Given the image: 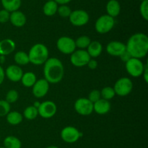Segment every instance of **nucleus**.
<instances>
[{"instance_id":"2eb2a0df","label":"nucleus","mask_w":148,"mask_h":148,"mask_svg":"<svg viewBox=\"0 0 148 148\" xmlns=\"http://www.w3.org/2000/svg\"><path fill=\"white\" fill-rule=\"evenodd\" d=\"M126 51L125 44L119 41H112L106 46V52L108 55L114 57H119Z\"/></svg>"},{"instance_id":"a18cd8bd","label":"nucleus","mask_w":148,"mask_h":148,"mask_svg":"<svg viewBox=\"0 0 148 148\" xmlns=\"http://www.w3.org/2000/svg\"><path fill=\"white\" fill-rule=\"evenodd\" d=\"M0 148H5V147H1Z\"/></svg>"},{"instance_id":"58836bf2","label":"nucleus","mask_w":148,"mask_h":148,"mask_svg":"<svg viewBox=\"0 0 148 148\" xmlns=\"http://www.w3.org/2000/svg\"><path fill=\"white\" fill-rule=\"evenodd\" d=\"M4 78H5V73L2 67L0 65V85L4 82Z\"/></svg>"},{"instance_id":"f3484780","label":"nucleus","mask_w":148,"mask_h":148,"mask_svg":"<svg viewBox=\"0 0 148 148\" xmlns=\"http://www.w3.org/2000/svg\"><path fill=\"white\" fill-rule=\"evenodd\" d=\"M15 42L11 39H4L0 41V55L7 56L15 50Z\"/></svg>"},{"instance_id":"cd10ccee","label":"nucleus","mask_w":148,"mask_h":148,"mask_svg":"<svg viewBox=\"0 0 148 148\" xmlns=\"http://www.w3.org/2000/svg\"><path fill=\"white\" fill-rule=\"evenodd\" d=\"M23 115L27 120H33L38 115V109L33 105L28 106L24 110Z\"/></svg>"},{"instance_id":"f03ea898","label":"nucleus","mask_w":148,"mask_h":148,"mask_svg":"<svg viewBox=\"0 0 148 148\" xmlns=\"http://www.w3.org/2000/svg\"><path fill=\"white\" fill-rule=\"evenodd\" d=\"M43 65L44 78L49 84H58L62 81L64 75V68L60 59L49 57Z\"/></svg>"},{"instance_id":"a19ab883","label":"nucleus","mask_w":148,"mask_h":148,"mask_svg":"<svg viewBox=\"0 0 148 148\" xmlns=\"http://www.w3.org/2000/svg\"><path fill=\"white\" fill-rule=\"evenodd\" d=\"M5 61V56L0 55V63H4Z\"/></svg>"},{"instance_id":"2f4dec72","label":"nucleus","mask_w":148,"mask_h":148,"mask_svg":"<svg viewBox=\"0 0 148 148\" xmlns=\"http://www.w3.org/2000/svg\"><path fill=\"white\" fill-rule=\"evenodd\" d=\"M11 106L6 100H0V117L6 116L10 112Z\"/></svg>"},{"instance_id":"f704fd0d","label":"nucleus","mask_w":148,"mask_h":148,"mask_svg":"<svg viewBox=\"0 0 148 148\" xmlns=\"http://www.w3.org/2000/svg\"><path fill=\"white\" fill-rule=\"evenodd\" d=\"M10 12L7 10H0V23H6L10 20Z\"/></svg>"},{"instance_id":"dca6fc26","label":"nucleus","mask_w":148,"mask_h":148,"mask_svg":"<svg viewBox=\"0 0 148 148\" xmlns=\"http://www.w3.org/2000/svg\"><path fill=\"white\" fill-rule=\"evenodd\" d=\"M10 21L14 26L17 28L23 27L27 22V17L23 12L20 10L10 12Z\"/></svg>"},{"instance_id":"49530a36","label":"nucleus","mask_w":148,"mask_h":148,"mask_svg":"<svg viewBox=\"0 0 148 148\" xmlns=\"http://www.w3.org/2000/svg\"><path fill=\"white\" fill-rule=\"evenodd\" d=\"M47 1H53V0H47Z\"/></svg>"},{"instance_id":"412c9836","label":"nucleus","mask_w":148,"mask_h":148,"mask_svg":"<svg viewBox=\"0 0 148 148\" xmlns=\"http://www.w3.org/2000/svg\"><path fill=\"white\" fill-rule=\"evenodd\" d=\"M1 3L4 10L10 12L19 10L22 4V0H1Z\"/></svg>"},{"instance_id":"c03bdc74","label":"nucleus","mask_w":148,"mask_h":148,"mask_svg":"<svg viewBox=\"0 0 148 148\" xmlns=\"http://www.w3.org/2000/svg\"><path fill=\"white\" fill-rule=\"evenodd\" d=\"M138 1H144V0H138Z\"/></svg>"},{"instance_id":"ea45409f","label":"nucleus","mask_w":148,"mask_h":148,"mask_svg":"<svg viewBox=\"0 0 148 148\" xmlns=\"http://www.w3.org/2000/svg\"><path fill=\"white\" fill-rule=\"evenodd\" d=\"M53 1H56L58 4L62 5V4H67L68 3L70 2L72 0H53Z\"/></svg>"},{"instance_id":"f8f14e48","label":"nucleus","mask_w":148,"mask_h":148,"mask_svg":"<svg viewBox=\"0 0 148 148\" xmlns=\"http://www.w3.org/2000/svg\"><path fill=\"white\" fill-rule=\"evenodd\" d=\"M71 24L75 26H83L89 22V14L85 10H75L72 11L69 17Z\"/></svg>"},{"instance_id":"6ab92c4d","label":"nucleus","mask_w":148,"mask_h":148,"mask_svg":"<svg viewBox=\"0 0 148 148\" xmlns=\"http://www.w3.org/2000/svg\"><path fill=\"white\" fill-rule=\"evenodd\" d=\"M106 9L107 15L114 18L120 14L121 4L118 0H109L107 2Z\"/></svg>"},{"instance_id":"7c9ffc66","label":"nucleus","mask_w":148,"mask_h":148,"mask_svg":"<svg viewBox=\"0 0 148 148\" xmlns=\"http://www.w3.org/2000/svg\"><path fill=\"white\" fill-rule=\"evenodd\" d=\"M19 94L17 90L11 89L8 91V92L6 94L5 100L10 104H12V103H14L15 102H17Z\"/></svg>"},{"instance_id":"9d476101","label":"nucleus","mask_w":148,"mask_h":148,"mask_svg":"<svg viewBox=\"0 0 148 148\" xmlns=\"http://www.w3.org/2000/svg\"><path fill=\"white\" fill-rule=\"evenodd\" d=\"M38 115L43 118H51L56 115L57 106L56 103L51 100H46L40 104L38 108Z\"/></svg>"},{"instance_id":"20e7f679","label":"nucleus","mask_w":148,"mask_h":148,"mask_svg":"<svg viewBox=\"0 0 148 148\" xmlns=\"http://www.w3.org/2000/svg\"><path fill=\"white\" fill-rule=\"evenodd\" d=\"M115 20L108 15H103L97 19L95 23V30L100 34H105L111 31L114 27Z\"/></svg>"},{"instance_id":"393cba45","label":"nucleus","mask_w":148,"mask_h":148,"mask_svg":"<svg viewBox=\"0 0 148 148\" xmlns=\"http://www.w3.org/2000/svg\"><path fill=\"white\" fill-rule=\"evenodd\" d=\"M4 147L21 148L22 142L20 139L14 136H7L4 140Z\"/></svg>"},{"instance_id":"4be33fe9","label":"nucleus","mask_w":148,"mask_h":148,"mask_svg":"<svg viewBox=\"0 0 148 148\" xmlns=\"http://www.w3.org/2000/svg\"><path fill=\"white\" fill-rule=\"evenodd\" d=\"M20 81L25 87L30 88L34 85L36 81H37V78L34 73L29 71V72L23 73V75Z\"/></svg>"},{"instance_id":"473e14b6","label":"nucleus","mask_w":148,"mask_h":148,"mask_svg":"<svg viewBox=\"0 0 148 148\" xmlns=\"http://www.w3.org/2000/svg\"><path fill=\"white\" fill-rule=\"evenodd\" d=\"M140 12L145 20H148V0L141 1L140 6Z\"/></svg>"},{"instance_id":"72a5a7b5","label":"nucleus","mask_w":148,"mask_h":148,"mask_svg":"<svg viewBox=\"0 0 148 148\" xmlns=\"http://www.w3.org/2000/svg\"><path fill=\"white\" fill-rule=\"evenodd\" d=\"M88 100L90 102H92V103L95 102L98 100H99L100 99H101V91L98 89H93L88 94Z\"/></svg>"},{"instance_id":"1a4fd4ad","label":"nucleus","mask_w":148,"mask_h":148,"mask_svg":"<svg viewBox=\"0 0 148 148\" xmlns=\"http://www.w3.org/2000/svg\"><path fill=\"white\" fill-rule=\"evenodd\" d=\"M91 57L85 49H77L72 52L70 55V62L74 66L83 67L87 65Z\"/></svg>"},{"instance_id":"6e6552de","label":"nucleus","mask_w":148,"mask_h":148,"mask_svg":"<svg viewBox=\"0 0 148 148\" xmlns=\"http://www.w3.org/2000/svg\"><path fill=\"white\" fill-rule=\"evenodd\" d=\"M74 107L78 114L83 116L90 115L93 112V103L85 97L77 99L75 101Z\"/></svg>"},{"instance_id":"0eeeda50","label":"nucleus","mask_w":148,"mask_h":148,"mask_svg":"<svg viewBox=\"0 0 148 148\" xmlns=\"http://www.w3.org/2000/svg\"><path fill=\"white\" fill-rule=\"evenodd\" d=\"M56 47L59 51L64 55H71L76 50L75 41L69 36H62L56 41Z\"/></svg>"},{"instance_id":"bb28decb","label":"nucleus","mask_w":148,"mask_h":148,"mask_svg":"<svg viewBox=\"0 0 148 148\" xmlns=\"http://www.w3.org/2000/svg\"><path fill=\"white\" fill-rule=\"evenodd\" d=\"M75 41L76 48H78L79 49H85L90 44L91 39L88 36H81L78 37Z\"/></svg>"},{"instance_id":"79ce46f5","label":"nucleus","mask_w":148,"mask_h":148,"mask_svg":"<svg viewBox=\"0 0 148 148\" xmlns=\"http://www.w3.org/2000/svg\"><path fill=\"white\" fill-rule=\"evenodd\" d=\"M40 102H35V103H34V104H33V106H34L35 107H36V108H38V107H39V105H40Z\"/></svg>"},{"instance_id":"9b49d317","label":"nucleus","mask_w":148,"mask_h":148,"mask_svg":"<svg viewBox=\"0 0 148 148\" xmlns=\"http://www.w3.org/2000/svg\"><path fill=\"white\" fill-rule=\"evenodd\" d=\"M82 133L77 128L68 126L64 128L61 131V138L66 143H75L82 136Z\"/></svg>"},{"instance_id":"e433bc0d","label":"nucleus","mask_w":148,"mask_h":148,"mask_svg":"<svg viewBox=\"0 0 148 148\" xmlns=\"http://www.w3.org/2000/svg\"><path fill=\"white\" fill-rule=\"evenodd\" d=\"M119 57H120V58H121V60H122L124 62H127V61H128L129 59L132 57L131 55H130V53H129L127 50H126L125 52H123V53L121 54Z\"/></svg>"},{"instance_id":"f257e3e1","label":"nucleus","mask_w":148,"mask_h":148,"mask_svg":"<svg viewBox=\"0 0 148 148\" xmlns=\"http://www.w3.org/2000/svg\"><path fill=\"white\" fill-rule=\"evenodd\" d=\"M126 50L132 57L142 59L148 53V37L143 33L132 35L126 44Z\"/></svg>"},{"instance_id":"c9c22d12","label":"nucleus","mask_w":148,"mask_h":148,"mask_svg":"<svg viewBox=\"0 0 148 148\" xmlns=\"http://www.w3.org/2000/svg\"><path fill=\"white\" fill-rule=\"evenodd\" d=\"M87 65H88V67L90 70H95L98 67V62L94 58H92V59H90L89 62L87 64Z\"/></svg>"},{"instance_id":"b1692460","label":"nucleus","mask_w":148,"mask_h":148,"mask_svg":"<svg viewBox=\"0 0 148 148\" xmlns=\"http://www.w3.org/2000/svg\"><path fill=\"white\" fill-rule=\"evenodd\" d=\"M58 4L55 1H47L44 4L43 7V12L44 13L45 15L49 16H53L57 12L58 9Z\"/></svg>"},{"instance_id":"7ed1b4c3","label":"nucleus","mask_w":148,"mask_h":148,"mask_svg":"<svg viewBox=\"0 0 148 148\" xmlns=\"http://www.w3.org/2000/svg\"><path fill=\"white\" fill-rule=\"evenodd\" d=\"M30 62L35 65H43L49 59V52L47 46L41 43L33 45L27 53Z\"/></svg>"},{"instance_id":"37998d69","label":"nucleus","mask_w":148,"mask_h":148,"mask_svg":"<svg viewBox=\"0 0 148 148\" xmlns=\"http://www.w3.org/2000/svg\"><path fill=\"white\" fill-rule=\"evenodd\" d=\"M46 148H59V147H56V146H54V145H51V146L47 147Z\"/></svg>"},{"instance_id":"423d86ee","label":"nucleus","mask_w":148,"mask_h":148,"mask_svg":"<svg viewBox=\"0 0 148 148\" xmlns=\"http://www.w3.org/2000/svg\"><path fill=\"white\" fill-rule=\"evenodd\" d=\"M125 68L127 72L131 76L137 78L143 75L145 68V64L141 61V59L131 57L125 62Z\"/></svg>"},{"instance_id":"aec40b11","label":"nucleus","mask_w":148,"mask_h":148,"mask_svg":"<svg viewBox=\"0 0 148 148\" xmlns=\"http://www.w3.org/2000/svg\"><path fill=\"white\" fill-rule=\"evenodd\" d=\"M103 51V46L101 43L97 41H91L87 48V52L91 58H97L101 55Z\"/></svg>"},{"instance_id":"c85d7f7f","label":"nucleus","mask_w":148,"mask_h":148,"mask_svg":"<svg viewBox=\"0 0 148 148\" xmlns=\"http://www.w3.org/2000/svg\"><path fill=\"white\" fill-rule=\"evenodd\" d=\"M101 98L106 100H110L114 98L116 95L114 89L111 86H106L103 88L101 91Z\"/></svg>"},{"instance_id":"c756f323","label":"nucleus","mask_w":148,"mask_h":148,"mask_svg":"<svg viewBox=\"0 0 148 148\" xmlns=\"http://www.w3.org/2000/svg\"><path fill=\"white\" fill-rule=\"evenodd\" d=\"M57 12L60 17H64V18H66V17H69L71 12H72V10L66 4H62V5H60L58 7Z\"/></svg>"},{"instance_id":"5701e85b","label":"nucleus","mask_w":148,"mask_h":148,"mask_svg":"<svg viewBox=\"0 0 148 148\" xmlns=\"http://www.w3.org/2000/svg\"><path fill=\"white\" fill-rule=\"evenodd\" d=\"M7 123L12 126H17L20 124L23 119V115L17 111H10L6 115Z\"/></svg>"},{"instance_id":"39448f33","label":"nucleus","mask_w":148,"mask_h":148,"mask_svg":"<svg viewBox=\"0 0 148 148\" xmlns=\"http://www.w3.org/2000/svg\"><path fill=\"white\" fill-rule=\"evenodd\" d=\"M113 88L116 94L120 97H125L132 91L133 83L130 78L122 77L116 81Z\"/></svg>"},{"instance_id":"a211bd4d","label":"nucleus","mask_w":148,"mask_h":148,"mask_svg":"<svg viewBox=\"0 0 148 148\" xmlns=\"http://www.w3.org/2000/svg\"><path fill=\"white\" fill-rule=\"evenodd\" d=\"M111 103L109 100L101 98L93 103V111L98 115H105L111 110Z\"/></svg>"},{"instance_id":"ddd939ff","label":"nucleus","mask_w":148,"mask_h":148,"mask_svg":"<svg viewBox=\"0 0 148 148\" xmlns=\"http://www.w3.org/2000/svg\"><path fill=\"white\" fill-rule=\"evenodd\" d=\"M49 84H50L45 78L37 80L34 85L32 86L33 94L36 98H42L45 97L49 91Z\"/></svg>"},{"instance_id":"a878e982","label":"nucleus","mask_w":148,"mask_h":148,"mask_svg":"<svg viewBox=\"0 0 148 148\" xmlns=\"http://www.w3.org/2000/svg\"><path fill=\"white\" fill-rule=\"evenodd\" d=\"M14 60L17 65H26L30 63L27 53L24 51H18L14 56Z\"/></svg>"},{"instance_id":"4468645a","label":"nucleus","mask_w":148,"mask_h":148,"mask_svg":"<svg viewBox=\"0 0 148 148\" xmlns=\"http://www.w3.org/2000/svg\"><path fill=\"white\" fill-rule=\"evenodd\" d=\"M4 73H5V76H7V78L12 82L20 81L23 75V70L17 65H10L7 67Z\"/></svg>"},{"instance_id":"4c0bfd02","label":"nucleus","mask_w":148,"mask_h":148,"mask_svg":"<svg viewBox=\"0 0 148 148\" xmlns=\"http://www.w3.org/2000/svg\"><path fill=\"white\" fill-rule=\"evenodd\" d=\"M143 78H144L145 81L146 83L148 82V66H147V64H145V68H144V71H143Z\"/></svg>"}]
</instances>
